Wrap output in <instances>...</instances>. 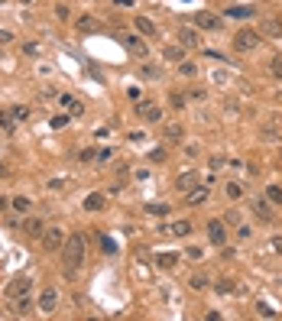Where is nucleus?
<instances>
[{
	"instance_id": "0eeeda50",
	"label": "nucleus",
	"mask_w": 282,
	"mask_h": 321,
	"mask_svg": "<svg viewBox=\"0 0 282 321\" xmlns=\"http://www.w3.org/2000/svg\"><path fill=\"white\" fill-rule=\"evenodd\" d=\"M205 231H208V240L214 243V247H224L227 243V224L224 221H217V217H214V221H208Z\"/></svg>"
},
{
	"instance_id": "c03bdc74",
	"label": "nucleus",
	"mask_w": 282,
	"mask_h": 321,
	"mask_svg": "<svg viewBox=\"0 0 282 321\" xmlns=\"http://www.w3.org/2000/svg\"><path fill=\"white\" fill-rule=\"evenodd\" d=\"M185 98H191V101H205V98H208V91H205V88H191Z\"/></svg>"
},
{
	"instance_id": "5fc2aeb1",
	"label": "nucleus",
	"mask_w": 282,
	"mask_h": 321,
	"mask_svg": "<svg viewBox=\"0 0 282 321\" xmlns=\"http://www.w3.org/2000/svg\"><path fill=\"white\" fill-rule=\"evenodd\" d=\"M117 7H133V0H117Z\"/></svg>"
},
{
	"instance_id": "8fccbe9b",
	"label": "nucleus",
	"mask_w": 282,
	"mask_h": 321,
	"mask_svg": "<svg viewBox=\"0 0 282 321\" xmlns=\"http://www.w3.org/2000/svg\"><path fill=\"white\" fill-rule=\"evenodd\" d=\"M7 43H13V33H10V29H0V46H7Z\"/></svg>"
},
{
	"instance_id": "7c9ffc66",
	"label": "nucleus",
	"mask_w": 282,
	"mask_h": 321,
	"mask_svg": "<svg viewBox=\"0 0 282 321\" xmlns=\"http://www.w3.org/2000/svg\"><path fill=\"white\" fill-rule=\"evenodd\" d=\"M188 286L195 289V292H201V289H208V286H211V279H208V276H191V279H188Z\"/></svg>"
},
{
	"instance_id": "aec40b11",
	"label": "nucleus",
	"mask_w": 282,
	"mask_h": 321,
	"mask_svg": "<svg viewBox=\"0 0 282 321\" xmlns=\"http://www.w3.org/2000/svg\"><path fill=\"white\" fill-rule=\"evenodd\" d=\"M159 231H163V234H175V237H185V234H191V224L188 221H172V224H163Z\"/></svg>"
},
{
	"instance_id": "a878e982",
	"label": "nucleus",
	"mask_w": 282,
	"mask_h": 321,
	"mask_svg": "<svg viewBox=\"0 0 282 321\" xmlns=\"http://www.w3.org/2000/svg\"><path fill=\"white\" fill-rule=\"evenodd\" d=\"M224 195H227V201H240V198H244V185H240V182H227L224 185Z\"/></svg>"
},
{
	"instance_id": "9d476101",
	"label": "nucleus",
	"mask_w": 282,
	"mask_h": 321,
	"mask_svg": "<svg viewBox=\"0 0 282 321\" xmlns=\"http://www.w3.org/2000/svg\"><path fill=\"white\" fill-rule=\"evenodd\" d=\"M23 234L26 237H33V240H39V237H43L46 234V221H43V217H23Z\"/></svg>"
},
{
	"instance_id": "f3484780",
	"label": "nucleus",
	"mask_w": 282,
	"mask_h": 321,
	"mask_svg": "<svg viewBox=\"0 0 282 321\" xmlns=\"http://www.w3.org/2000/svg\"><path fill=\"white\" fill-rule=\"evenodd\" d=\"M224 16L227 20H253L256 16V7H227Z\"/></svg>"
},
{
	"instance_id": "2eb2a0df",
	"label": "nucleus",
	"mask_w": 282,
	"mask_h": 321,
	"mask_svg": "<svg viewBox=\"0 0 282 321\" xmlns=\"http://www.w3.org/2000/svg\"><path fill=\"white\" fill-rule=\"evenodd\" d=\"M107 208V195L104 192H91L85 198V211H104Z\"/></svg>"
},
{
	"instance_id": "09e8293b",
	"label": "nucleus",
	"mask_w": 282,
	"mask_h": 321,
	"mask_svg": "<svg viewBox=\"0 0 282 321\" xmlns=\"http://www.w3.org/2000/svg\"><path fill=\"white\" fill-rule=\"evenodd\" d=\"M185 256H188V260H201V256H205V253H201L198 247H188V250H185Z\"/></svg>"
},
{
	"instance_id": "e433bc0d",
	"label": "nucleus",
	"mask_w": 282,
	"mask_h": 321,
	"mask_svg": "<svg viewBox=\"0 0 282 321\" xmlns=\"http://www.w3.org/2000/svg\"><path fill=\"white\" fill-rule=\"evenodd\" d=\"M110 159H114V149H110V146L97 149V156H94V162H97V165H104V162H110Z\"/></svg>"
},
{
	"instance_id": "5701e85b",
	"label": "nucleus",
	"mask_w": 282,
	"mask_h": 321,
	"mask_svg": "<svg viewBox=\"0 0 282 321\" xmlns=\"http://www.w3.org/2000/svg\"><path fill=\"white\" fill-rule=\"evenodd\" d=\"M133 29L139 36H156V26H153V20H149V16H136L133 20Z\"/></svg>"
},
{
	"instance_id": "2f4dec72",
	"label": "nucleus",
	"mask_w": 282,
	"mask_h": 321,
	"mask_svg": "<svg viewBox=\"0 0 282 321\" xmlns=\"http://www.w3.org/2000/svg\"><path fill=\"white\" fill-rule=\"evenodd\" d=\"M266 198L273 201V204H282V185H269V188H266Z\"/></svg>"
},
{
	"instance_id": "412c9836",
	"label": "nucleus",
	"mask_w": 282,
	"mask_h": 321,
	"mask_svg": "<svg viewBox=\"0 0 282 321\" xmlns=\"http://www.w3.org/2000/svg\"><path fill=\"white\" fill-rule=\"evenodd\" d=\"M10 208H13L19 217H26L29 211H33V201H29L26 195H16V198H10Z\"/></svg>"
},
{
	"instance_id": "423d86ee",
	"label": "nucleus",
	"mask_w": 282,
	"mask_h": 321,
	"mask_svg": "<svg viewBox=\"0 0 282 321\" xmlns=\"http://www.w3.org/2000/svg\"><path fill=\"white\" fill-rule=\"evenodd\" d=\"M208 198H211V185H195L191 192H185L188 208H201V204H208Z\"/></svg>"
},
{
	"instance_id": "a211bd4d",
	"label": "nucleus",
	"mask_w": 282,
	"mask_h": 321,
	"mask_svg": "<svg viewBox=\"0 0 282 321\" xmlns=\"http://www.w3.org/2000/svg\"><path fill=\"white\" fill-rule=\"evenodd\" d=\"M58 104H62L68 114H72V117H78V114L85 110V104H82V101H78L75 95H58Z\"/></svg>"
},
{
	"instance_id": "79ce46f5",
	"label": "nucleus",
	"mask_w": 282,
	"mask_h": 321,
	"mask_svg": "<svg viewBox=\"0 0 282 321\" xmlns=\"http://www.w3.org/2000/svg\"><path fill=\"white\" fill-rule=\"evenodd\" d=\"M146 159H149V162H163V159H166V149H163V146H156L153 153H146Z\"/></svg>"
},
{
	"instance_id": "ea45409f",
	"label": "nucleus",
	"mask_w": 282,
	"mask_h": 321,
	"mask_svg": "<svg viewBox=\"0 0 282 321\" xmlns=\"http://www.w3.org/2000/svg\"><path fill=\"white\" fill-rule=\"evenodd\" d=\"M65 123H68V114H55V117L49 120V127H52V130H62Z\"/></svg>"
},
{
	"instance_id": "b1692460",
	"label": "nucleus",
	"mask_w": 282,
	"mask_h": 321,
	"mask_svg": "<svg viewBox=\"0 0 282 321\" xmlns=\"http://www.w3.org/2000/svg\"><path fill=\"white\" fill-rule=\"evenodd\" d=\"M195 185H198V175H195V172H182V175L175 179V188H178V192H191Z\"/></svg>"
},
{
	"instance_id": "603ef678",
	"label": "nucleus",
	"mask_w": 282,
	"mask_h": 321,
	"mask_svg": "<svg viewBox=\"0 0 282 321\" xmlns=\"http://www.w3.org/2000/svg\"><path fill=\"white\" fill-rule=\"evenodd\" d=\"M269 243H273V250H276V253H282V237H273Z\"/></svg>"
},
{
	"instance_id": "37998d69",
	"label": "nucleus",
	"mask_w": 282,
	"mask_h": 321,
	"mask_svg": "<svg viewBox=\"0 0 282 321\" xmlns=\"http://www.w3.org/2000/svg\"><path fill=\"white\" fill-rule=\"evenodd\" d=\"M13 114H16V120H19V123L29 120V107H23V104H13Z\"/></svg>"
},
{
	"instance_id": "4468645a",
	"label": "nucleus",
	"mask_w": 282,
	"mask_h": 321,
	"mask_svg": "<svg viewBox=\"0 0 282 321\" xmlns=\"http://www.w3.org/2000/svg\"><path fill=\"white\" fill-rule=\"evenodd\" d=\"M16 114H13V107H0V130L4 133H16Z\"/></svg>"
},
{
	"instance_id": "4be33fe9",
	"label": "nucleus",
	"mask_w": 282,
	"mask_h": 321,
	"mask_svg": "<svg viewBox=\"0 0 282 321\" xmlns=\"http://www.w3.org/2000/svg\"><path fill=\"white\" fill-rule=\"evenodd\" d=\"M198 29H217L220 23H217V16L214 13H195V20H191Z\"/></svg>"
},
{
	"instance_id": "6e6552de",
	"label": "nucleus",
	"mask_w": 282,
	"mask_h": 321,
	"mask_svg": "<svg viewBox=\"0 0 282 321\" xmlns=\"http://www.w3.org/2000/svg\"><path fill=\"white\" fill-rule=\"evenodd\" d=\"M136 114H139L146 123H159V120H163V107H159V104H149V101H136Z\"/></svg>"
},
{
	"instance_id": "a19ab883",
	"label": "nucleus",
	"mask_w": 282,
	"mask_h": 321,
	"mask_svg": "<svg viewBox=\"0 0 282 321\" xmlns=\"http://www.w3.org/2000/svg\"><path fill=\"white\" fill-rule=\"evenodd\" d=\"M55 16L62 20V23H68V20H72V10H68L65 4H58V7H55Z\"/></svg>"
},
{
	"instance_id": "de8ad7c7",
	"label": "nucleus",
	"mask_w": 282,
	"mask_h": 321,
	"mask_svg": "<svg viewBox=\"0 0 282 321\" xmlns=\"http://www.w3.org/2000/svg\"><path fill=\"white\" fill-rule=\"evenodd\" d=\"M256 312L263 318H276V308H269V305H256Z\"/></svg>"
},
{
	"instance_id": "473e14b6",
	"label": "nucleus",
	"mask_w": 282,
	"mask_h": 321,
	"mask_svg": "<svg viewBox=\"0 0 282 321\" xmlns=\"http://www.w3.org/2000/svg\"><path fill=\"white\" fill-rule=\"evenodd\" d=\"M269 75H273V78H279V81H282V55H276V59H269Z\"/></svg>"
},
{
	"instance_id": "c85d7f7f",
	"label": "nucleus",
	"mask_w": 282,
	"mask_h": 321,
	"mask_svg": "<svg viewBox=\"0 0 282 321\" xmlns=\"http://www.w3.org/2000/svg\"><path fill=\"white\" fill-rule=\"evenodd\" d=\"M166 59H169V62H175V65H178V62L185 59V46H182V43H178V46H169V49H166Z\"/></svg>"
},
{
	"instance_id": "dca6fc26",
	"label": "nucleus",
	"mask_w": 282,
	"mask_h": 321,
	"mask_svg": "<svg viewBox=\"0 0 282 321\" xmlns=\"http://www.w3.org/2000/svg\"><path fill=\"white\" fill-rule=\"evenodd\" d=\"M178 43H182L185 49H198L201 39H198V33H195L191 26H182V29H178Z\"/></svg>"
},
{
	"instance_id": "bb28decb",
	"label": "nucleus",
	"mask_w": 282,
	"mask_h": 321,
	"mask_svg": "<svg viewBox=\"0 0 282 321\" xmlns=\"http://www.w3.org/2000/svg\"><path fill=\"white\" fill-rule=\"evenodd\" d=\"M217 295H234L237 292V282H234V279H217Z\"/></svg>"
},
{
	"instance_id": "f8f14e48",
	"label": "nucleus",
	"mask_w": 282,
	"mask_h": 321,
	"mask_svg": "<svg viewBox=\"0 0 282 321\" xmlns=\"http://www.w3.org/2000/svg\"><path fill=\"white\" fill-rule=\"evenodd\" d=\"M124 46H127V52L130 55H136V59H143L146 55V43H143V36H124Z\"/></svg>"
},
{
	"instance_id": "f03ea898",
	"label": "nucleus",
	"mask_w": 282,
	"mask_h": 321,
	"mask_svg": "<svg viewBox=\"0 0 282 321\" xmlns=\"http://www.w3.org/2000/svg\"><path fill=\"white\" fill-rule=\"evenodd\" d=\"M263 46V36L256 33V29H237L234 39H230V49H234L237 55H247V52H253V49Z\"/></svg>"
},
{
	"instance_id": "f704fd0d",
	"label": "nucleus",
	"mask_w": 282,
	"mask_h": 321,
	"mask_svg": "<svg viewBox=\"0 0 282 321\" xmlns=\"http://www.w3.org/2000/svg\"><path fill=\"white\" fill-rule=\"evenodd\" d=\"M169 104H172L175 110H182V107L188 104V101H185V95H182V91H172V95H169Z\"/></svg>"
},
{
	"instance_id": "9b49d317",
	"label": "nucleus",
	"mask_w": 282,
	"mask_h": 321,
	"mask_svg": "<svg viewBox=\"0 0 282 321\" xmlns=\"http://www.w3.org/2000/svg\"><path fill=\"white\" fill-rule=\"evenodd\" d=\"M33 312V295H19V298H10V315L16 318H26Z\"/></svg>"
},
{
	"instance_id": "49530a36",
	"label": "nucleus",
	"mask_w": 282,
	"mask_h": 321,
	"mask_svg": "<svg viewBox=\"0 0 282 321\" xmlns=\"http://www.w3.org/2000/svg\"><path fill=\"white\" fill-rule=\"evenodd\" d=\"M23 52H26L29 59H36L39 52H43V49H39V43H26V46H23Z\"/></svg>"
},
{
	"instance_id": "c756f323",
	"label": "nucleus",
	"mask_w": 282,
	"mask_h": 321,
	"mask_svg": "<svg viewBox=\"0 0 282 321\" xmlns=\"http://www.w3.org/2000/svg\"><path fill=\"white\" fill-rule=\"evenodd\" d=\"M156 263L163 266V269H172V266L178 263V253H159V256H156Z\"/></svg>"
},
{
	"instance_id": "393cba45",
	"label": "nucleus",
	"mask_w": 282,
	"mask_h": 321,
	"mask_svg": "<svg viewBox=\"0 0 282 321\" xmlns=\"http://www.w3.org/2000/svg\"><path fill=\"white\" fill-rule=\"evenodd\" d=\"M175 71H178L182 78H198V65H195V62H188V59H182V62H178V65H175Z\"/></svg>"
},
{
	"instance_id": "39448f33",
	"label": "nucleus",
	"mask_w": 282,
	"mask_h": 321,
	"mask_svg": "<svg viewBox=\"0 0 282 321\" xmlns=\"http://www.w3.org/2000/svg\"><path fill=\"white\" fill-rule=\"evenodd\" d=\"M19 295H33V279L29 276H16L13 282L7 286V302L10 298H19Z\"/></svg>"
},
{
	"instance_id": "1a4fd4ad",
	"label": "nucleus",
	"mask_w": 282,
	"mask_h": 321,
	"mask_svg": "<svg viewBox=\"0 0 282 321\" xmlns=\"http://www.w3.org/2000/svg\"><path fill=\"white\" fill-rule=\"evenodd\" d=\"M276 204L273 201H269V198H256L253 204H250V211H253L256 217H259V221H273V217H276Z\"/></svg>"
},
{
	"instance_id": "6e6d98bb",
	"label": "nucleus",
	"mask_w": 282,
	"mask_h": 321,
	"mask_svg": "<svg viewBox=\"0 0 282 321\" xmlns=\"http://www.w3.org/2000/svg\"><path fill=\"white\" fill-rule=\"evenodd\" d=\"M19 4H33V0H19Z\"/></svg>"
},
{
	"instance_id": "a18cd8bd",
	"label": "nucleus",
	"mask_w": 282,
	"mask_h": 321,
	"mask_svg": "<svg viewBox=\"0 0 282 321\" xmlns=\"http://www.w3.org/2000/svg\"><path fill=\"white\" fill-rule=\"evenodd\" d=\"M94 156H97V149H82L78 153V162H94Z\"/></svg>"
},
{
	"instance_id": "3c124183",
	"label": "nucleus",
	"mask_w": 282,
	"mask_h": 321,
	"mask_svg": "<svg viewBox=\"0 0 282 321\" xmlns=\"http://www.w3.org/2000/svg\"><path fill=\"white\" fill-rule=\"evenodd\" d=\"M263 140H279V133H276L273 127H266V130H263Z\"/></svg>"
},
{
	"instance_id": "ddd939ff",
	"label": "nucleus",
	"mask_w": 282,
	"mask_h": 321,
	"mask_svg": "<svg viewBox=\"0 0 282 321\" xmlns=\"http://www.w3.org/2000/svg\"><path fill=\"white\" fill-rule=\"evenodd\" d=\"M136 75H139V81H159V78H163V71H159V65H153V62H139Z\"/></svg>"
},
{
	"instance_id": "6ab92c4d",
	"label": "nucleus",
	"mask_w": 282,
	"mask_h": 321,
	"mask_svg": "<svg viewBox=\"0 0 282 321\" xmlns=\"http://www.w3.org/2000/svg\"><path fill=\"white\" fill-rule=\"evenodd\" d=\"M163 137H166V143H182V140H185L182 123H166V127H163Z\"/></svg>"
},
{
	"instance_id": "864d4df0",
	"label": "nucleus",
	"mask_w": 282,
	"mask_h": 321,
	"mask_svg": "<svg viewBox=\"0 0 282 321\" xmlns=\"http://www.w3.org/2000/svg\"><path fill=\"white\" fill-rule=\"evenodd\" d=\"M10 208V198H4V195H0V211H7Z\"/></svg>"
},
{
	"instance_id": "72a5a7b5",
	"label": "nucleus",
	"mask_w": 282,
	"mask_h": 321,
	"mask_svg": "<svg viewBox=\"0 0 282 321\" xmlns=\"http://www.w3.org/2000/svg\"><path fill=\"white\" fill-rule=\"evenodd\" d=\"M94 23H97V20L94 16H78V29H82V33H91V29H94Z\"/></svg>"
},
{
	"instance_id": "cd10ccee",
	"label": "nucleus",
	"mask_w": 282,
	"mask_h": 321,
	"mask_svg": "<svg viewBox=\"0 0 282 321\" xmlns=\"http://www.w3.org/2000/svg\"><path fill=\"white\" fill-rule=\"evenodd\" d=\"M263 33L273 36V39H282V23H279V20H266V23H263Z\"/></svg>"
},
{
	"instance_id": "c9c22d12",
	"label": "nucleus",
	"mask_w": 282,
	"mask_h": 321,
	"mask_svg": "<svg viewBox=\"0 0 282 321\" xmlns=\"http://www.w3.org/2000/svg\"><path fill=\"white\" fill-rule=\"evenodd\" d=\"M146 214H156V217H163V214H169V204H163V201H156V204H146Z\"/></svg>"
},
{
	"instance_id": "f257e3e1",
	"label": "nucleus",
	"mask_w": 282,
	"mask_h": 321,
	"mask_svg": "<svg viewBox=\"0 0 282 321\" xmlns=\"http://www.w3.org/2000/svg\"><path fill=\"white\" fill-rule=\"evenodd\" d=\"M85 256H88V240L82 234H68V240L62 247V269H65V276H75L78 269L85 266Z\"/></svg>"
},
{
	"instance_id": "7ed1b4c3",
	"label": "nucleus",
	"mask_w": 282,
	"mask_h": 321,
	"mask_svg": "<svg viewBox=\"0 0 282 321\" xmlns=\"http://www.w3.org/2000/svg\"><path fill=\"white\" fill-rule=\"evenodd\" d=\"M65 240H68V234L62 231V227H46V234L39 237V243H43L46 253H62Z\"/></svg>"
},
{
	"instance_id": "20e7f679",
	"label": "nucleus",
	"mask_w": 282,
	"mask_h": 321,
	"mask_svg": "<svg viewBox=\"0 0 282 321\" xmlns=\"http://www.w3.org/2000/svg\"><path fill=\"white\" fill-rule=\"evenodd\" d=\"M36 308L43 315H52L55 308H58V289L55 286H46L43 292H39V298H36Z\"/></svg>"
},
{
	"instance_id": "4d7b16f0",
	"label": "nucleus",
	"mask_w": 282,
	"mask_h": 321,
	"mask_svg": "<svg viewBox=\"0 0 282 321\" xmlns=\"http://www.w3.org/2000/svg\"><path fill=\"white\" fill-rule=\"evenodd\" d=\"M4 172H7V169H4V165H0V175H4Z\"/></svg>"
},
{
	"instance_id": "4c0bfd02",
	"label": "nucleus",
	"mask_w": 282,
	"mask_h": 321,
	"mask_svg": "<svg viewBox=\"0 0 282 321\" xmlns=\"http://www.w3.org/2000/svg\"><path fill=\"white\" fill-rule=\"evenodd\" d=\"M224 224H227V227H230V224L237 227V224H244V217H240V211H237V208H230V211L224 214Z\"/></svg>"
},
{
	"instance_id": "58836bf2",
	"label": "nucleus",
	"mask_w": 282,
	"mask_h": 321,
	"mask_svg": "<svg viewBox=\"0 0 282 321\" xmlns=\"http://www.w3.org/2000/svg\"><path fill=\"white\" fill-rule=\"evenodd\" d=\"M253 237V227L250 224H237V240H250Z\"/></svg>"
}]
</instances>
